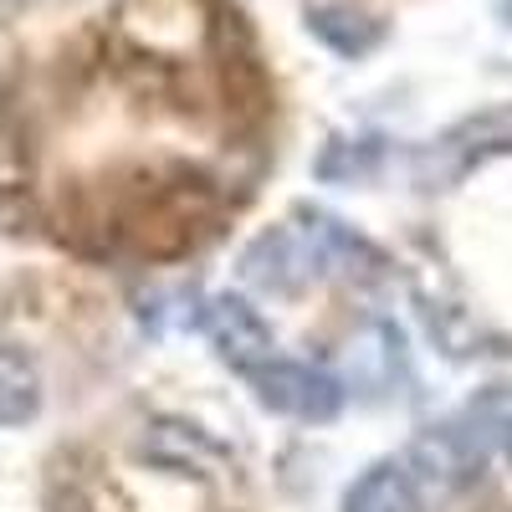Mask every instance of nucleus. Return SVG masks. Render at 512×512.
<instances>
[{
    "label": "nucleus",
    "mask_w": 512,
    "mask_h": 512,
    "mask_svg": "<svg viewBox=\"0 0 512 512\" xmlns=\"http://www.w3.org/2000/svg\"><path fill=\"white\" fill-rule=\"evenodd\" d=\"M354 256L374 262V251L354 231L338 226L333 216H303L297 226L267 231L262 241L246 251V277L272 287V292H297V287H308L313 277H323L338 262L354 267Z\"/></svg>",
    "instance_id": "1"
},
{
    "label": "nucleus",
    "mask_w": 512,
    "mask_h": 512,
    "mask_svg": "<svg viewBox=\"0 0 512 512\" xmlns=\"http://www.w3.org/2000/svg\"><path fill=\"white\" fill-rule=\"evenodd\" d=\"M256 379V395L262 405L292 415V420H333L338 405H344V390L323 374V369H308V364H287V359H272L251 374Z\"/></svg>",
    "instance_id": "2"
},
{
    "label": "nucleus",
    "mask_w": 512,
    "mask_h": 512,
    "mask_svg": "<svg viewBox=\"0 0 512 512\" xmlns=\"http://www.w3.org/2000/svg\"><path fill=\"white\" fill-rule=\"evenodd\" d=\"M205 338L216 344V354L241 369V374H256L262 364H272V328L262 323V313H256L251 303H241V297H216V303L205 308Z\"/></svg>",
    "instance_id": "3"
},
{
    "label": "nucleus",
    "mask_w": 512,
    "mask_h": 512,
    "mask_svg": "<svg viewBox=\"0 0 512 512\" xmlns=\"http://www.w3.org/2000/svg\"><path fill=\"white\" fill-rule=\"evenodd\" d=\"M441 149L456 164H482V159L512 154V103H497V108H482L472 118H461L441 139Z\"/></svg>",
    "instance_id": "4"
},
{
    "label": "nucleus",
    "mask_w": 512,
    "mask_h": 512,
    "mask_svg": "<svg viewBox=\"0 0 512 512\" xmlns=\"http://www.w3.org/2000/svg\"><path fill=\"white\" fill-rule=\"evenodd\" d=\"M36 410H41V369L21 344L0 338V425H26L36 420Z\"/></svg>",
    "instance_id": "5"
},
{
    "label": "nucleus",
    "mask_w": 512,
    "mask_h": 512,
    "mask_svg": "<svg viewBox=\"0 0 512 512\" xmlns=\"http://www.w3.org/2000/svg\"><path fill=\"white\" fill-rule=\"evenodd\" d=\"M415 477L405 472L400 461H379L349 487L344 512H415Z\"/></svg>",
    "instance_id": "6"
},
{
    "label": "nucleus",
    "mask_w": 512,
    "mask_h": 512,
    "mask_svg": "<svg viewBox=\"0 0 512 512\" xmlns=\"http://www.w3.org/2000/svg\"><path fill=\"white\" fill-rule=\"evenodd\" d=\"M308 31L323 41L328 52H338V57H364V52L379 47V36H384L374 16L349 11V6H313L308 11Z\"/></svg>",
    "instance_id": "7"
},
{
    "label": "nucleus",
    "mask_w": 512,
    "mask_h": 512,
    "mask_svg": "<svg viewBox=\"0 0 512 512\" xmlns=\"http://www.w3.org/2000/svg\"><path fill=\"white\" fill-rule=\"evenodd\" d=\"M31 180V149H26V134L16 128V118L0 108V195H11Z\"/></svg>",
    "instance_id": "8"
},
{
    "label": "nucleus",
    "mask_w": 512,
    "mask_h": 512,
    "mask_svg": "<svg viewBox=\"0 0 512 512\" xmlns=\"http://www.w3.org/2000/svg\"><path fill=\"white\" fill-rule=\"evenodd\" d=\"M477 420L512 451V384H497V390H487V395L477 400Z\"/></svg>",
    "instance_id": "9"
},
{
    "label": "nucleus",
    "mask_w": 512,
    "mask_h": 512,
    "mask_svg": "<svg viewBox=\"0 0 512 512\" xmlns=\"http://www.w3.org/2000/svg\"><path fill=\"white\" fill-rule=\"evenodd\" d=\"M502 16H507V26H512V0H502Z\"/></svg>",
    "instance_id": "10"
}]
</instances>
